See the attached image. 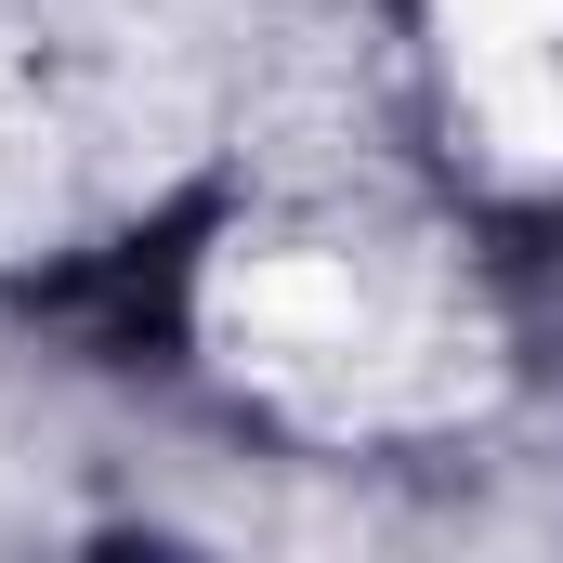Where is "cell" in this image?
Instances as JSON below:
<instances>
[{
  "label": "cell",
  "mask_w": 563,
  "mask_h": 563,
  "mask_svg": "<svg viewBox=\"0 0 563 563\" xmlns=\"http://www.w3.org/2000/svg\"><path fill=\"white\" fill-rule=\"evenodd\" d=\"M210 328L250 380L314 394V407H394L432 354V328L354 250H236L210 276Z\"/></svg>",
  "instance_id": "6da1fadb"
},
{
  "label": "cell",
  "mask_w": 563,
  "mask_h": 563,
  "mask_svg": "<svg viewBox=\"0 0 563 563\" xmlns=\"http://www.w3.org/2000/svg\"><path fill=\"white\" fill-rule=\"evenodd\" d=\"M472 79H485V119L511 144H563V0H445Z\"/></svg>",
  "instance_id": "7a4b0ae2"
}]
</instances>
